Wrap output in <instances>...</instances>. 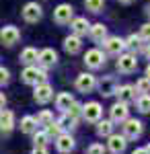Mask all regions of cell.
<instances>
[{
    "label": "cell",
    "instance_id": "cell-13",
    "mask_svg": "<svg viewBox=\"0 0 150 154\" xmlns=\"http://www.w3.org/2000/svg\"><path fill=\"white\" fill-rule=\"evenodd\" d=\"M37 62H39L41 68H52V66H56V62H58V54H56V49H52V48L41 49Z\"/></svg>",
    "mask_w": 150,
    "mask_h": 154
},
{
    "label": "cell",
    "instance_id": "cell-36",
    "mask_svg": "<svg viewBox=\"0 0 150 154\" xmlns=\"http://www.w3.org/2000/svg\"><path fill=\"white\" fill-rule=\"evenodd\" d=\"M140 39L142 41H150V23L140 27Z\"/></svg>",
    "mask_w": 150,
    "mask_h": 154
},
{
    "label": "cell",
    "instance_id": "cell-7",
    "mask_svg": "<svg viewBox=\"0 0 150 154\" xmlns=\"http://www.w3.org/2000/svg\"><path fill=\"white\" fill-rule=\"evenodd\" d=\"M84 64H86L91 70H97V68H101L105 64V54L101 49H89V51L84 54Z\"/></svg>",
    "mask_w": 150,
    "mask_h": 154
},
{
    "label": "cell",
    "instance_id": "cell-10",
    "mask_svg": "<svg viewBox=\"0 0 150 154\" xmlns=\"http://www.w3.org/2000/svg\"><path fill=\"white\" fill-rule=\"evenodd\" d=\"M72 17H74V8H72L70 4H60V6H56V11H54V21L58 25L70 23Z\"/></svg>",
    "mask_w": 150,
    "mask_h": 154
},
{
    "label": "cell",
    "instance_id": "cell-11",
    "mask_svg": "<svg viewBox=\"0 0 150 154\" xmlns=\"http://www.w3.org/2000/svg\"><path fill=\"white\" fill-rule=\"evenodd\" d=\"M97 86H99V91H101L103 97H111V95H115L119 84H117L115 76H103L101 80H97Z\"/></svg>",
    "mask_w": 150,
    "mask_h": 154
},
{
    "label": "cell",
    "instance_id": "cell-15",
    "mask_svg": "<svg viewBox=\"0 0 150 154\" xmlns=\"http://www.w3.org/2000/svg\"><path fill=\"white\" fill-rule=\"evenodd\" d=\"M74 138L70 136V134H66V131H62L58 138H56V148H58V152L62 154H68L72 148H74Z\"/></svg>",
    "mask_w": 150,
    "mask_h": 154
},
{
    "label": "cell",
    "instance_id": "cell-42",
    "mask_svg": "<svg viewBox=\"0 0 150 154\" xmlns=\"http://www.w3.org/2000/svg\"><path fill=\"white\" fill-rule=\"evenodd\" d=\"M146 76H148V78H150V64H148V66H146Z\"/></svg>",
    "mask_w": 150,
    "mask_h": 154
},
{
    "label": "cell",
    "instance_id": "cell-2",
    "mask_svg": "<svg viewBox=\"0 0 150 154\" xmlns=\"http://www.w3.org/2000/svg\"><path fill=\"white\" fill-rule=\"evenodd\" d=\"M103 115V107L99 105L97 101H91L86 105H82V117L86 119L89 123H97Z\"/></svg>",
    "mask_w": 150,
    "mask_h": 154
},
{
    "label": "cell",
    "instance_id": "cell-16",
    "mask_svg": "<svg viewBox=\"0 0 150 154\" xmlns=\"http://www.w3.org/2000/svg\"><path fill=\"white\" fill-rule=\"evenodd\" d=\"M115 95L121 103H127L130 105L132 101H136V88H134V84H123V86H117Z\"/></svg>",
    "mask_w": 150,
    "mask_h": 154
},
{
    "label": "cell",
    "instance_id": "cell-25",
    "mask_svg": "<svg viewBox=\"0 0 150 154\" xmlns=\"http://www.w3.org/2000/svg\"><path fill=\"white\" fill-rule=\"evenodd\" d=\"M35 130H37V119L33 115H27L21 119V131L23 134H33Z\"/></svg>",
    "mask_w": 150,
    "mask_h": 154
},
{
    "label": "cell",
    "instance_id": "cell-20",
    "mask_svg": "<svg viewBox=\"0 0 150 154\" xmlns=\"http://www.w3.org/2000/svg\"><path fill=\"white\" fill-rule=\"evenodd\" d=\"M82 48V41H80V37L78 35H68L66 39H64V49L68 51V54H78Z\"/></svg>",
    "mask_w": 150,
    "mask_h": 154
},
{
    "label": "cell",
    "instance_id": "cell-24",
    "mask_svg": "<svg viewBox=\"0 0 150 154\" xmlns=\"http://www.w3.org/2000/svg\"><path fill=\"white\" fill-rule=\"evenodd\" d=\"M37 58H39V51H37L35 48H25L23 54H21V62H23V64H27V66L35 64V62H37Z\"/></svg>",
    "mask_w": 150,
    "mask_h": 154
},
{
    "label": "cell",
    "instance_id": "cell-3",
    "mask_svg": "<svg viewBox=\"0 0 150 154\" xmlns=\"http://www.w3.org/2000/svg\"><path fill=\"white\" fill-rule=\"evenodd\" d=\"M19 39H21V31H19L14 25L2 27V31H0V41H2L6 48H12L14 43H19Z\"/></svg>",
    "mask_w": 150,
    "mask_h": 154
},
{
    "label": "cell",
    "instance_id": "cell-32",
    "mask_svg": "<svg viewBox=\"0 0 150 154\" xmlns=\"http://www.w3.org/2000/svg\"><path fill=\"white\" fill-rule=\"evenodd\" d=\"M123 43H126L127 49H140L142 48V39H140V35H130L127 39H123Z\"/></svg>",
    "mask_w": 150,
    "mask_h": 154
},
{
    "label": "cell",
    "instance_id": "cell-12",
    "mask_svg": "<svg viewBox=\"0 0 150 154\" xmlns=\"http://www.w3.org/2000/svg\"><path fill=\"white\" fill-rule=\"evenodd\" d=\"M41 6L37 4V2H27L23 8V19L27 23H37L39 19H41Z\"/></svg>",
    "mask_w": 150,
    "mask_h": 154
},
{
    "label": "cell",
    "instance_id": "cell-45",
    "mask_svg": "<svg viewBox=\"0 0 150 154\" xmlns=\"http://www.w3.org/2000/svg\"><path fill=\"white\" fill-rule=\"evenodd\" d=\"M148 17H150V8H148Z\"/></svg>",
    "mask_w": 150,
    "mask_h": 154
},
{
    "label": "cell",
    "instance_id": "cell-30",
    "mask_svg": "<svg viewBox=\"0 0 150 154\" xmlns=\"http://www.w3.org/2000/svg\"><path fill=\"white\" fill-rule=\"evenodd\" d=\"M134 88H136V93H140V95H148V93H150V78H148V76L140 78Z\"/></svg>",
    "mask_w": 150,
    "mask_h": 154
},
{
    "label": "cell",
    "instance_id": "cell-18",
    "mask_svg": "<svg viewBox=\"0 0 150 154\" xmlns=\"http://www.w3.org/2000/svg\"><path fill=\"white\" fill-rule=\"evenodd\" d=\"M103 45H105L107 54H121V49L126 48V43H123L121 37H105Z\"/></svg>",
    "mask_w": 150,
    "mask_h": 154
},
{
    "label": "cell",
    "instance_id": "cell-27",
    "mask_svg": "<svg viewBox=\"0 0 150 154\" xmlns=\"http://www.w3.org/2000/svg\"><path fill=\"white\" fill-rule=\"evenodd\" d=\"M136 107L140 113H150V95H140L136 99Z\"/></svg>",
    "mask_w": 150,
    "mask_h": 154
},
{
    "label": "cell",
    "instance_id": "cell-37",
    "mask_svg": "<svg viewBox=\"0 0 150 154\" xmlns=\"http://www.w3.org/2000/svg\"><path fill=\"white\" fill-rule=\"evenodd\" d=\"M86 154H105L103 144H91V146L86 148Z\"/></svg>",
    "mask_w": 150,
    "mask_h": 154
},
{
    "label": "cell",
    "instance_id": "cell-4",
    "mask_svg": "<svg viewBox=\"0 0 150 154\" xmlns=\"http://www.w3.org/2000/svg\"><path fill=\"white\" fill-rule=\"evenodd\" d=\"M138 68V60L134 54H121L117 60V70L121 74H132V72Z\"/></svg>",
    "mask_w": 150,
    "mask_h": 154
},
{
    "label": "cell",
    "instance_id": "cell-22",
    "mask_svg": "<svg viewBox=\"0 0 150 154\" xmlns=\"http://www.w3.org/2000/svg\"><path fill=\"white\" fill-rule=\"evenodd\" d=\"M74 103V97L70 95V93H60L58 97H56V107H58L60 111L64 113V111H68V107Z\"/></svg>",
    "mask_w": 150,
    "mask_h": 154
},
{
    "label": "cell",
    "instance_id": "cell-35",
    "mask_svg": "<svg viewBox=\"0 0 150 154\" xmlns=\"http://www.w3.org/2000/svg\"><path fill=\"white\" fill-rule=\"evenodd\" d=\"M8 80H11V72L6 70L4 66H0V86L8 84Z\"/></svg>",
    "mask_w": 150,
    "mask_h": 154
},
{
    "label": "cell",
    "instance_id": "cell-21",
    "mask_svg": "<svg viewBox=\"0 0 150 154\" xmlns=\"http://www.w3.org/2000/svg\"><path fill=\"white\" fill-rule=\"evenodd\" d=\"M89 35H91L92 41H105V37H107V27H105L103 23L91 25V27H89Z\"/></svg>",
    "mask_w": 150,
    "mask_h": 154
},
{
    "label": "cell",
    "instance_id": "cell-43",
    "mask_svg": "<svg viewBox=\"0 0 150 154\" xmlns=\"http://www.w3.org/2000/svg\"><path fill=\"white\" fill-rule=\"evenodd\" d=\"M146 152H148V154H150V144H148V146H146Z\"/></svg>",
    "mask_w": 150,
    "mask_h": 154
},
{
    "label": "cell",
    "instance_id": "cell-44",
    "mask_svg": "<svg viewBox=\"0 0 150 154\" xmlns=\"http://www.w3.org/2000/svg\"><path fill=\"white\" fill-rule=\"evenodd\" d=\"M121 2H126V4H127V2H132V0H121Z\"/></svg>",
    "mask_w": 150,
    "mask_h": 154
},
{
    "label": "cell",
    "instance_id": "cell-46",
    "mask_svg": "<svg viewBox=\"0 0 150 154\" xmlns=\"http://www.w3.org/2000/svg\"><path fill=\"white\" fill-rule=\"evenodd\" d=\"M68 154H70V152H68Z\"/></svg>",
    "mask_w": 150,
    "mask_h": 154
},
{
    "label": "cell",
    "instance_id": "cell-33",
    "mask_svg": "<svg viewBox=\"0 0 150 154\" xmlns=\"http://www.w3.org/2000/svg\"><path fill=\"white\" fill-rule=\"evenodd\" d=\"M45 131L49 134V138H58V136H60V134H62L64 130H62V125H60L58 121H52V123H49V125L45 128Z\"/></svg>",
    "mask_w": 150,
    "mask_h": 154
},
{
    "label": "cell",
    "instance_id": "cell-31",
    "mask_svg": "<svg viewBox=\"0 0 150 154\" xmlns=\"http://www.w3.org/2000/svg\"><path fill=\"white\" fill-rule=\"evenodd\" d=\"M84 6L91 12H101L105 6V0H84Z\"/></svg>",
    "mask_w": 150,
    "mask_h": 154
},
{
    "label": "cell",
    "instance_id": "cell-1",
    "mask_svg": "<svg viewBox=\"0 0 150 154\" xmlns=\"http://www.w3.org/2000/svg\"><path fill=\"white\" fill-rule=\"evenodd\" d=\"M21 78H23L25 84H41L47 80V72L45 68H37V66H27L23 70V74H21Z\"/></svg>",
    "mask_w": 150,
    "mask_h": 154
},
{
    "label": "cell",
    "instance_id": "cell-19",
    "mask_svg": "<svg viewBox=\"0 0 150 154\" xmlns=\"http://www.w3.org/2000/svg\"><path fill=\"white\" fill-rule=\"evenodd\" d=\"M70 27H72V33H74V35L80 37V35H84V33L89 31L91 25H89V21H86L84 17H76V19L70 21Z\"/></svg>",
    "mask_w": 150,
    "mask_h": 154
},
{
    "label": "cell",
    "instance_id": "cell-38",
    "mask_svg": "<svg viewBox=\"0 0 150 154\" xmlns=\"http://www.w3.org/2000/svg\"><path fill=\"white\" fill-rule=\"evenodd\" d=\"M31 154H49V152H47V148H45V146H35Z\"/></svg>",
    "mask_w": 150,
    "mask_h": 154
},
{
    "label": "cell",
    "instance_id": "cell-34",
    "mask_svg": "<svg viewBox=\"0 0 150 154\" xmlns=\"http://www.w3.org/2000/svg\"><path fill=\"white\" fill-rule=\"evenodd\" d=\"M64 113H68V115H72V117H76V119H78V117L82 115V105L74 101V103H72V105L68 107V111H64Z\"/></svg>",
    "mask_w": 150,
    "mask_h": 154
},
{
    "label": "cell",
    "instance_id": "cell-41",
    "mask_svg": "<svg viewBox=\"0 0 150 154\" xmlns=\"http://www.w3.org/2000/svg\"><path fill=\"white\" fill-rule=\"evenodd\" d=\"M144 56H146V58L150 60V43H148V45H146V48H144Z\"/></svg>",
    "mask_w": 150,
    "mask_h": 154
},
{
    "label": "cell",
    "instance_id": "cell-23",
    "mask_svg": "<svg viewBox=\"0 0 150 154\" xmlns=\"http://www.w3.org/2000/svg\"><path fill=\"white\" fill-rule=\"evenodd\" d=\"M97 134L99 136H111L113 134V121L111 119H99L97 121Z\"/></svg>",
    "mask_w": 150,
    "mask_h": 154
},
{
    "label": "cell",
    "instance_id": "cell-9",
    "mask_svg": "<svg viewBox=\"0 0 150 154\" xmlns=\"http://www.w3.org/2000/svg\"><path fill=\"white\" fill-rule=\"evenodd\" d=\"M127 146V138L119 136V134H111L107 136V148L111 150V154H121Z\"/></svg>",
    "mask_w": 150,
    "mask_h": 154
},
{
    "label": "cell",
    "instance_id": "cell-5",
    "mask_svg": "<svg viewBox=\"0 0 150 154\" xmlns=\"http://www.w3.org/2000/svg\"><path fill=\"white\" fill-rule=\"evenodd\" d=\"M33 99L39 103V105H45L54 99V88L49 86L47 82H41V84H35V93H33Z\"/></svg>",
    "mask_w": 150,
    "mask_h": 154
},
{
    "label": "cell",
    "instance_id": "cell-17",
    "mask_svg": "<svg viewBox=\"0 0 150 154\" xmlns=\"http://www.w3.org/2000/svg\"><path fill=\"white\" fill-rule=\"evenodd\" d=\"M14 128V115L8 109H0V131L2 134H11Z\"/></svg>",
    "mask_w": 150,
    "mask_h": 154
},
{
    "label": "cell",
    "instance_id": "cell-29",
    "mask_svg": "<svg viewBox=\"0 0 150 154\" xmlns=\"http://www.w3.org/2000/svg\"><path fill=\"white\" fill-rule=\"evenodd\" d=\"M52 138H49V134L47 131H33V142L35 146H47V142H49Z\"/></svg>",
    "mask_w": 150,
    "mask_h": 154
},
{
    "label": "cell",
    "instance_id": "cell-39",
    "mask_svg": "<svg viewBox=\"0 0 150 154\" xmlns=\"http://www.w3.org/2000/svg\"><path fill=\"white\" fill-rule=\"evenodd\" d=\"M4 105H6V97L4 93H0V109H4Z\"/></svg>",
    "mask_w": 150,
    "mask_h": 154
},
{
    "label": "cell",
    "instance_id": "cell-6",
    "mask_svg": "<svg viewBox=\"0 0 150 154\" xmlns=\"http://www.w3.org/2000/svg\"><path fill=\"white\" fill-rule=\"evenodd\" d=\"M97 88V78L89 74V72H82L78 74V78H76V91H80V93H92Z\"/></svg>",
    "mask_w": 150,
    "mask_h": 154
},
{
    "label": "cell",
    "instance_id": "cell-26",
    "mask_svg": "<svg viewBox=\"0 0 150 154\" xmlns=\"http://www.w3.org/2000/svg\"><path fill=\"white\" fill-rule=\"evenodd\" d=\"M58 123L62 125V130H64V131H70V130H74V128H76L78 119L72 117V115H68V113H64V115L58 119Z\"/></svg>",
    "mask_w": 150,
    "mask_h": 154
},
{
    "label": "cell",
    "instance_id": "cell-40",
    "mask_svg": "<svg viewBox=\"0 0 150 154\" xmlns=\"http://www.w3.org/2000/svg\"><path fill=\"white\" fill-rule=\"evenodd\" d=\"M132 154H148V152H146V148H136Z\"/></svg>",
    "mask_w": 150,
    "mask_h": 154
},
{
    "label": "cell",
    "instance_id": "cell-8",
    "mask_svg": "<svg viewBox=\"0 0 150 154\" xmlns=\"http://www.w3.org/2000/svg\"><path fill=\"white\" fill-rule=\"evenodd\" d=\"M123 136H126L127 140H136V138H140V136H142V121L127 117L126 121H123Z\"/></svg>",
    "mask_w": 150,
    "mask_h": 154
},
{
    "label": "cell",
    "instance_id": "cell-14",
    "mask_svg": "<svg viewBox=\"0 0 150 154\" xmlns=\"http://www.w3.org/2000/svg\"><path fill=\"white\" fill-rule=\"evenodd\" d=\"M130 115V109H127V103H121L117 101L115 105L111 107V121L113 123H123Z\"/></svg>",
    "mask_w": 150,
    "mask_h": 154
},
{
    "label": "cell",
    "instance_id": "cell-28",
    "mask_svg": "<svg viewBox=\"0 0 150 154\" xmlns=\"http://www.w3.org/2000/svg\"><path fill=\"white\" fill-rule=\"evenodd\" d=\"M35 119H37V125H43V128H47V125L54 121V113H52V111H47V109H43V111H41V113H39Z\"/></svg>",
    "mask_w": 150,
    "mask_h": 154
}]
</instances>
